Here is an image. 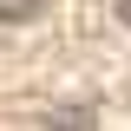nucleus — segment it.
<instances>
[{
  "label": "nucleus",
  "instance_id": "f257e3e1",
  "mask_svg": "<svg viewBox=\"0 0 131 131\" xmlns=\"http://www.w3.org/2000/svg\"><path fill=\"white\" fill-rule=\"evenodd\" d=\"M39 7L46 0H0V26H26V20H39Z\"/></svg>",
  "mask_w": 131,
  "mask_h": 131
},
{
  "label": "nucleus",
  "instance_id": "f03ea898",
  "mask_svg": "<svg viewBox=\"0 0 131 131\" xmlns=\"http://www.w3.org/2000/svg\"><path fill=\"white\" fill-rule=\"evenodd\" d=\"M112 13H118V20H125V26H131V0H112Z\"/></svg>",
  "mask_w": 131,
  "mask_h": 131
}]
</instances>
